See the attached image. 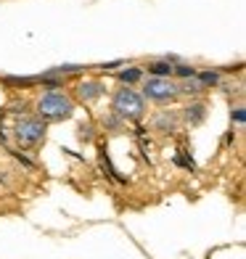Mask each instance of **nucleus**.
I'll return each instance as SVG.
<instances>
[{
	"mask_svg": "<svg viewBox=\"0 0 246 259\" xmlns=\"http://www.w3.org/2000/svg\"><path fill=\"white\" fill-rule=\"evenodd\" d=\"M204 119H207V103H201V101H191V103L183 109V122H185V124L198 127Z\"/></svg>",
	"mask_w": 246,
	"mask_h": 259,
	"instance_id": "423d86ee",
	"label": "nucleus"
},
{
	"mask_svg": "<svg viewBox=\"0 0 246 259\" xmlns=\"http://www.w3.org/2000/svg\"><path fill=\"white\" fill-rule=\"evenodd\" d=\"M51 72H53V74H61V77H69V74L85 72V66H79V64H61V66H53Z\"/></svg>",
	"mask_w": 246,
	"mask_h": 259,
	"instance_id": "2eb2a0df",
	"label": "nucleus"
},
{
	"mask_svg": "<svg viewBox=\"0 0 246 259\" xmlns=\"http://www.w3.org/2000/svg\"><path fill=\"white\" fill-rule=\"evenodd\" d=\"M101 124H103V130H109V133H119V130H125V119H122V116H116L114 111H109L106 116H103Z\"/></svg>",
	"mask_w": 246,
	"mask_h": 259,
	"instance_id": "f8f14e48",
	"label": "nucleus"
},
{
	"mask_svg": "<svg viewBox=\"0 0 246 259\" xmlns=\"http://www.w3.org/2000/svg\"><path fill=\"white\" fill-rule=\"evenodd\" d=\"M151 124H154V130H161V133H175V130H178V114H170L167 109H164L154 116Z\"/></svg>",
	"mask_w": 246,
	"mask_h": 259,
	"instance_id": "0eeeda50",
	"label": "nucleus"
},
{
	"mask_svg": "<svg viewBox=\"0 0 246 259\" xmlns=\"http://www.w3.org/2000/svg\"><path fill=\"white\" fill-rule=\"evenodd\" d=\"M172 61H167V58H156V61H148L146 64V72L148 77H172Z\"/></svg>",
	"mask_w": 246,
	"mask_h": 259,
	"instance_id": "6e6552de",
	"label": "nucleus"
},
{
	"mask_svg": "<svg viewBox=\"0 0 246 259\" xmlns=\"http://www.w3.org/2000/svg\"><path fill=\"white\" fill-rule=\"evenodd\" d=\"M45 133H48V124H45L40 116H19L14 124V138L21 148H34L45 140Z\"/></svg>",
	"mask_w": 246,
	"mask_h": 259,
	"instance_id": "7ed1b4c3",
	"label": "nucleus"
},
{
	"mask_svg": "<svg viewBox=\"0 0 246 259\" xmlns=\"http://www.w3.org/2000/svg\"><path fill=\"white\" fill-rule=\"evenodd\" d=\"M103 93H106V85H103V82H96V79H85V82L77 85V98L85 101V103L98 101Z\"/></svg>",
	"mask_w": 246,
	"mask_h": 259,
	"instance_id": "39448f33",
	"label": "nucleus"
},
{
	"mask_svg": "<svg viewBox=\"0 0 246 259\" xmlns=\"http://www.w3.org/2000/svg\"><path fill=\"white\" fill-rule=\"evenodd\" d=\"M230 119H233V124H236V127H243L246 124V109H243V106H236V109L230 111Z\"/></svg>",
	"mask_w": 246,
	"mask_h": 259,
	"instance_id": "dca6fc26",
	"label": "nucleus"
},
{
	"mask_svg": "<svg viewBox=\"0 0 246 259\" xmlns=\"http://www.w3.org/2000/svg\"><path fill=\"white\" fill-rule=\"evenodd\" d=\"M111 111L116 116H122L125 122H138V119H143V114H146V101L138 90L119 88L111 98Z\"/></svg>",
	"mask_w": 246,
	"mask_h": 259,
	"instance_id": "f03ea898",
	"label": "nucleus"
},
{
	"mask_svg": "<svg viewBox=\"0 0 246 259\" xmlns=\"http://www.w3.org/2000/svg\"><path fill=\"white\" fill-rule=\"evenodd\" d=\"M175 164H180V167H185V169H193V167H196V161H193V156H188V154H183V148H180V154L175 156Z\"/></svg>",
	"mask_w": 246,
	"mask_h": 259,
	"instance_id": "6ab92c4d",
	"label": "nucleus"
},
{
	"mask_svg": "<svg viewBox=\"0 0 246 259\" xmlns=\"http://www.w3.org/2000/svg\"><path fill=\"white\" fill-rule=\"evenodd\" d=\"M0 143H8V135H6V127H3V122H0Z\"/></svg>",
	"mask_w": 246,
	"mask_h": 259,
	"instance_id": "412c9836",
	"label": "nucleus"
},
{
	"mask_svg": "<svg viewBox=\"0 0 246 259\" xmlns=\"http://www.w3.org/2000/svg\"><path fill=\"white\" fill-rule=\"evenodd\" d=\"M101 164H103V167H106V172L111 175V178H114L116 183H125V178H122V175H116V169H114V164L109 161V156L103 154V151H101Z\"/></svg>",
	"mask_w": 246,
	"mask_h": 259,
	"instance_id": "a211bd4d",
	"label": "nucleus"
},
{
	"mask_svg": "<svg viewBox=\"0 0 246 259\" xmlns=\"http://www.w3.org/2000/svg\"><path fill=\"white\" fill-rule=\"evenodd\" d=\"M77 138L82 140V143H93V138H96V127H93L90 122H82L77 127Z\"/></svg>",
	"mask_w": 246,
	"mask_h": 259,
	"instance_id": "4468645a",
	"label": "nucleus"
},
{
	"mask_svg": "<svg viewBox=\"0 0 246 259\" xmlns=\"http://www.w3.org/2000/svg\"><path fill=\"white\" fill-rule=\"evenodd\" d=\"M37 114L43 122H61L74 114V101L61 90H48L37 98Z\"/></svg>",
	"mask_w": 246,
	"mask_h": 259,
	"instance_id": "f257e3e1",
	"label": "nucleus"
},
{
	"mask_svg": "<svg viewBox=\"0 0 246 259\" xmlns=\"http://www.w3.org/2000/svg\"><path fill=\"white\" fill-rule=\"evenodd\" d=\"M178 90H180V96H201V93H204L201 82H198L196 77L180 79V82H178Z\"/></svg>",
	"mask_w": 246,
	"mask_h": 259,
	"instance_id": "9b49d317",
	"label": "nucleus"
},
{
	"mask_svg": "<svg viewBox=\"0 0 246 259\" xmlns=\"http://www.w3.org/2000/svg\"><path fill=\"white\" fill-rule=\"evenodd\" d=\"M143 101H151V103H172L180 98V90H178V82H175L172 77H148L143 82Z\"/></svg>",
	"mask_w": 246,
	"mask_h": 259,
	"instance_id": "20e7f679",
	"label": "nucleus"
},
{
	"mask_svg": "<svg viewBox=\"0 0 246 259\" xmlns=\"http://www.w3.org/2000/svg\"><path fill=\"white\" fill-rule=\"evenodd\" d=\"M116 79H119L125 88H133V85H138V82L143 79V69L140 66H125L122 72L116 74Z\"/></svg>",
	"mask_w": 246,
	"mask_h": 259,
	"instance_id": "9d476101",
	"label": "nucleus"
},
{
	"mask_svg": "<svg viewBox=\"0 0 246 259\" xmlns=\"http://www.w3.org/2000/svg\"><path fill=\"white\" fill-rule=\"evenodd\" d=\"M196 79L201 82V88H220L222 85V72L220 69H201V72H196Z\"/></svg>",
	"mask_w": 246,
	"mask_h": 259,
	"instance_id": "1a4fd4ad",
	"label": "nucleus"
},
{
	"mask_svg": "<svg viewBox=\"0 0 246 259\" xmlns=\"http://www.w3.org/2000/svg\"><path fill=\"white\" fill-rule=\"evenodd\" d=\"M6 85H19V88H29L34 85V77H6Z\"/></svg>",
	"mask_w": 246,
	"mask_h": 259,
	"instance_id": "f3484780",
	"label": "nucleus"
},
{
	"mask_svg": "<svg viewBox=\"0 0 246 259\" xmlns=\"http://www.w3.org/2000/svg\"><path fill=\"white\" fill-rule=\"evenodd\" d=\"M198 69L191 66V64H185V61H178L172 66V77H178V79H188V77H196Z\"/></svg>",
	"mask_w": 246,
	"mask_h": 259,
	"instance_id": "ddd939ff",
	"label": "nucleus"
},
{
	"mask_svg": "<svg viewBox=\"0 0 246 259\" xmlns=\"http://www.w3.org/2000/svg\"><path fill=\"white\" fill-rule=\"evenodd\" d=\"M119 66H125V61H106V64H98L101 72H114V69H119Z\"/></svg>",
	"mask_w": 246,
	"mask_h": 259,
	"instance_id": "aec40b11",
	"label": "nucleus"
}]
</instances>
